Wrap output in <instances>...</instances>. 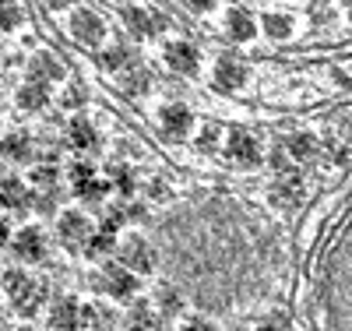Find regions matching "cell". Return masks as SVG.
<instances>
[{"label":"cell","mask_w":352,"mask_h":331,"mask_svg":"<svg viewBox=\"0 0 352 331\" xmlns=\"http://www.w3.org/2000/svg\"><path fill=\"white\" fill-rule=\"evenodd\" d=\"M18 106H21V109H28V113L43 109V106H46V88H43V81H36V85H25L21 92H18Z\"/></svg>","instance_id":"44dd1931"},{"label":"cell","mask_w":352,"mask_h":331,"mask_svg":"<svg viewBox=\"0 0 352 331\" xmlns=\"http://www.w3.org/2000/svg\"><path fill=\"white\" fill-rule=\"evenodd\" d=\"M28 74H32V81H56L64 78V64L53 53H36L32 64H28Z\"/></svg>","instance_id":"7c38bea8"},{"label":"cell","mask_w":352,"mask_h":331,"mask_svg":"<svg viewBox=\"0 0 352 331\" xmlns=\"http://www.w3.org/2000/svg\"><path fill=\"white\" fill-rule=\"evenodd\" d=\"M226 156L236 162V166H247V169H254L257 162H261V145H257V138L254 134H247V131H232L229 134V148H226Z\"/></svg>","instance_id":"3957f363"},{"label":"cell","mask_w":352,"mask_h":331,"mask_svg":"<svg viewBox=\"0 0 352 331\" xmlns=\"http://www.w3.org/2000/svg\"><path fill=\"white\" fill-rule=\"evenodd\" d=\"M102 286L109 296H120L127 299L134 292V275L127 272V264H106V275H102Z\"/></svg>","instance_id":"9c48e42d"},{"label":"cell","mask_w":352,"mask_h":331,"mask_svg":"<svg viewBox=\"0 0 352 331\" xmlns=\"http://www.w3.org/2000/svg\"><path fill=\"white\" fill-rule=\"evenodd\" d=\"M28 148H32L28 134H8L4 141H0V156H4V159H14V162H21V159H28Z\"/></svg>","instance_id":"ffe728a7"},{"label":"cell","mask_w":352,"mask_h":331,"mask_svg":"<svg viewBox=\"0 0 352 331\" xmlns=\"http://www.w3.org/2000/svg\"><path fill=\"white\" fill-rule=\"evenodd\" d=\"M71 180H74V191H78V197H85V201H99V197L109 191V184L96 180V173H92V166H88V162H74Z\"/></svg>","instance_id":"5b68a950"},{"label":"cell","mask_w":352,"mask_h":331,"mask_svg":"<svg viewBox=\"0 0 352 331\" xmlns=\"http://www.w3.org/2000/svg\"><path fill=\"white\" fill-rule=\"evenodd\" d=\"M36 208L50 215V212H53V197H39V201H36Z\"/></svg>","instance_id":"e575fe53"},{"label":"cell","mask_w":352,"mask_h":331,"mask_svg":"<svg viewBox=\"0 0 352 331\" xmlns=\"http://www.w3.org/2000/svg\"><path fill=\"white\" fill-rule=\"evenodd\" d=\"M67 141L85 152V148H96L99 145V134H96V127L88 124V120H74V124L67 127Z\"/></svg>","instance_id":"2e32d148"},{"label":"cell","mask_w":352,"mask_h":331,"mask_svg":"<svg viewBox=\"0 0 352 331\" xmlns=\"http://www.w3.org/2000/svg\"><path fill=\"white\" fill-rule=\"evenodd\" d=\"M120 261H124L127 268H134V272H152V268H155V250L144 244L141 236H134V239H127V244H124Z\"/></svg>","instance_id":"8992f818"},{"label":"cell","mask_w":352,"mask_h":331,"mask_svg":"<svg viewBox=\"0 0 352 331\" xmlns=\"http://www.w3.org/2000/svg\"><path fill=\"white\" fill-rule=\"evenodd\" d=\"M349 21H352V4H349Z\"/></svg>","instance_id":"f35d334b"},{"label":"cell","mask_w":352,"mask_h":331,"mask_svg":"<svg viewBox=\"0 0 352 331\" xmlns=\"http://www.w3.org/2000/svg\"><path fill=\"white\" fill-rule=\"evenodd\" d=\"M21 25V8L14 0H0V32H11Z\"/></svg>","instance_id":"d4e9b609"},{"label":"cell","mask_w":352,"mask_h":331,"mask_svg":"<svg viewBox=\"0 0 352 331\" xmlns=\"http://www.w3.org/2000/svg\"><path fill=\"white\" fill-rule=\"evenodd\" d=\"M50 4H53V8H64V4H67V0H50Z\"/></svg>","instance_id":"74e56055"},{"label":"cell","mask_w":352,"mask_h":331,"mask_svg":"<svg viewBox=\"0 0 352 331\" xmlns=\"http://www.w3.org/2000/svg\"><path fill=\"white\" fill-rule=\"evenodd\" d=\"M113 317L102 310V307H96V303H88V307H81L78 310V328H106Z\"/></svg>","instance_id":"603a6c76"},{"label":"cell","mask_w":352,"mask_h":331,"mask_svg":"<svg viewBox=\"0 0 352 331\" xmlns=\"http://www.w3.org/2000/svg\"><path fill=\"white\" fill-rule=\"evenodd\" d=\"M14 250L21 261H39L46 254V244H43V233L39 229H21L18 239H14Z\"/></svg>","instance_id":"4fadbf2b"},{"label":"cell","mask_w":352,"mask_h":331,"mask_svg":"<svg viewBox=\"0 0 352 331\" xmlns=\"http://www.w3.org/2000/svg\"><path fill=\"white\" fill-rule=\"evenodd\" d=\"M71 36H74L78 43H85V46H99L102 36H106V25H102L92 11H74V18H71Z\"/></svg>","instance_id":"277c9868"},{"label":"cell","mask_w":352,"mask_h":331,"mask_svg":"<svg viewBox=\"0 0 352 331\" xmlns=\"http://www.w3.org/2000/svg\"><path fill=\"white\" fill-rule=\"evenodd\" d=\"M215 145H219V127H215V124H208V127L201 131V138H197V148H201V152H212Z\"/></svg>","instance_id":"4dcf8cb0"},{"label":"cell","mask_w":352,"mask_h":331,"mask_svg":"<svg viewBox=\"0 0 352 331\" xmlns=\"http://www.w3.org/2000/svg\"><path fill=\"white\" fill-rule=\"evenodd\" d=\"M124 21H127V28H131L138 39H152V36L162 32V21L152 18L144 8H127V11H124Z\"/></svg>","instance_id":"ba28073f"},{"label":"cell","mask_w":352,"mask_h":331,"mask_svg":"<svg viewBox=\"0 0 352 331\" xmlns=\"http://www.w3.org/2000/svg\"><path fill=\"white\" fill-rule=\"evenodd\" d=\"M81 103H85V88H78V85H74V88H67L64 106H67V109H74V106H81Z\"/></svg>","instance_id":"d6a6232c"},{"label":"cell","mask_w":352,"mask_h":331,"mask_svg":"<svg viewBox=\"0 0 352 331\" xmlns=\"http://www.w3.org/2000/svg\"><path fill=\"white\" fill-rule=\"evenodd\" d=\"M159 307H162L166 314H180V310H184V299H180V292H176L173 286H162V289H159Z\"/></svg>","instance_id":"83f0119b"},{"label":"cell","mask_w":352,"mask_h":331,"mask_svg":"<svg viewBox=\"0 0 352 331\" xmlns=\"http://www.w3.org/2000/svg\"><path fill=\"white\" fill-rule=\"evenodd\" d=\"M0 321H4V317H0Z\"/></svg>","instance_id":"ab89813d"},{"label":"cell","mask_w":352,"mask_h":331,"mask_svg":"<svg viewBox=\"0 0 352 331\" xmlns=\"http://www.w3.org/2000/svg\"><path fill=\"white\" fill-rule=\"evenodd\" d=\"M50 328H78V303L74 299H60L50 310Z\"/></svg>","instance_id":"ac0fdd59"},{"label":"cell","mask_w":352,"mask_h":331,"mask_svg":"<svg viewBox=\"0 0 352 331\" xmlns=\"http://www.w3.org/2000/svg\"><path fill=\"white\" fill-rule=\"evenodd\" d=\"M109 250H113V229L102 226V233L88 236V244H85V254H88V257H102V254H109Z\"/></svg>","instance_id":"cb8c5ba5"},{"label":"cell","mask_w":352,"mask_h":331,"mask_svg":"<svg viewBox=\"0 0 352 331\" xmlns=\"http://www.w3.org/2000/svg\"><path fill=\"white\" fill-rule=\"evenodd\" d=\"M113 176H116V187H120L124 194H134V176H131V169H127V166H116V169H113Z\"/></svg>","instance_id":"1f68e13d"},{"label":"cell","mask_w":352,"mask_h":331,"mask_svg":"<svg viewBox=\"0 0 352 331\" xmlns=\"http://www.w3.org/2000/svg\"><path fill=\"white\" fill-rule=\"evenodd\" d=\"M4 286L11 289L14 310H18L21 317H32V314L43 307V299H46V286H43V282H32L25 272H8V275H4Z\"/></svg>","instance_id":"6da1fadb"},{"label":"cell","mask_w":352,"mask_h":331,"mask_svg":"<svg viewBox=\"0 0 352 331\" xmlns=\"http://www.w3.org/2000/svg\"><path fill=\"white\" fill-rule=\"evenodd\" d=\"M254 32H257V25H254V18H250L243 8L229 11V36H232V39H236V43H250Z\"/></svg>","instance_id":"9a60e30c"},{"label":"cell","mask_w":352,"mask_h":331,"mask_svg":"<svg viewBox=\"0 0 352 331\" xmlns=\"http://www.w3.org/2000/svg\"><path fill=\"white\" fill-rule=\"evenodd\" d=\"M4 239H8V222L0 219V244H4Z\"/></svg>","instance_id":"8d00e7d4"},{"label":"cell","mask_w":352,"mask_h":331,"mask_svg":"<svg viewBox=\"0 0 352 331\" xmlns=\"http://www.w3.org/2000/svg\"><path fill=\"white\" fill-rule=\"evenodd\" d=\"M152 197H166V187H159V180L152 184Z\"/></svg>","instance_id":"d590c367"},{"label":"cell","mask_w":352,"mask_h":331,"mask_svg":"<svg viewBox=\"0 0 352 331\" xmlns=\"http://www.w3.org/2000/svg\"><path fill=\"white\" fill-rule=\"evenodd\" d=\"M131 324H138V328H155V317H152V310L144 307V303H134V310H131Z\"/></svg>","instance_id":"f546056e"},{"label":"cell","mask_w":352,"mask_h":331,"mask_svg":"<svg viewBox=\"0 0 352 331\" xmlns=\"http://www.w3.org/2000/svg\"><path fill=\"white\" fill-rule=\"evenodd\" d=\"M32 184L43 187V191L53 187V184H56V169H53V166H39V169H32Z\"/></svg>","instance_id":"f1b7e54d"},{"label":"cell","mask_w":352,"mask_h":331,"mask_svg":"<svg viewBox=\"0 0 352 331\" xmlns=\"http://www.w3.org/2000/svg\"><path fill=\"white\" fill-rule=\"evenodd\" d=\"M131 74H127V81H124V88L131 96H144L148 92V71H141V67H127Z\"/></svg>","instance_id":"484cf974"},{"label":"cell","mask_w":352,"mask_h":331,"mask_svg":"<svg viewBox=\"0 0 352 331\" xmlns=\"http://www.w3.org/2000/svg\"><path fill=\"white\" fill-rule=\"evenodd\" d=\"M0 204H8V208H25L28 204V191L21 187V180L8 176L4 184H0Z\"/></svg>","instance_id":"d6986e66"},{"label":"cell","mask_w":352,"mask_h":331,"mask_svg":"<svg viewBox=\"0 0 352 331\" xmlns=\"http://www.w3.org/2000/svg\"><path fill=\"white\" fill-rule=\"evenodd\" d=\"M60 239H67V244L88 239V219L81 212H64L60 215Z\"/></svg>","instance_id":"5bb4252c"},{"label":"cell","mask_w":352,"mask_h":331,"mask_svg":"<svg viewBox=\"0 0 352 331\" xmlns=\"http://www.w3.org/2000/svg\"><path fill=\"white\" fill-rule=\"evenodd\" d=\"M264 32L272 39H289L292 36V18L289 14H264Z\"/></svg>","instance_id":"7402d4cb"},{"label":"cell","mask_w":352,"mask_h":331,"mask_svg":"<svg viewBox=\"0 0 352 331\" xmlns=\"http://www.w3.org/2000/svg\"><path fill=\"white\" fill-rule=\"evenodd\" d=\"M243 81H247L243 64H236V60H229V56L215 64V88H219V92H236Z\"/></svg>","instance_id":"30bf717a"},{"label":"cell","mask_w":352,"mask_h":331,"mask_svg":"<svg viewBox=\"0 0 352 331\" xmlns=\"http://www.w3.org/2000/svg\"><path fill=\"white\" fill-rule=\"evenodd\" d=\"M197 60H201V53L190 43H169L166 46V64L173 71H180V74H194L197 71Z\"/></svg>","instance_id":"52a82bcc"},{"label":"cell","mask_w":352,"mask_h":331,"mask_svg":"<svg viewBox=\"0 0 352 331\" xmlns=\"http://www.w3.org/2000/svg\"><path fill=\"white\" fill-rule=\"evenodd\" d=\"M303 197H307V184L296 173H285L278 184L272 187V204L278 208V212H292V208H300Z\"/></svg>","instance_id":"7a4b0ae2"},{"label":"cell","mask_w":352,"mask_h":331,"mask_svg":"<svg viewBox=\"0 0 352 331\" xmlns=\"http://www.w3.org/2000/svg\"><path fill=\"white\" fill-rule=\"evenodd\" d=\"M162 127H166V134H173V138H184L187 127H190V109H187L184 103L162 106Z\"/></svg>","instance_id":"8fae6325"},{"label":"cell","mask_w":352,"mask_h":331,"mask_svg":"<svg viewBox=\"0 0 352 331\" xmlns=\"http://www.w3.org/2000/svg\"><path fill=\"white\" fill-rule=\"evenodd\" d=\"M187 4H190V11H212L219 0H187Z\"/></svg>","instance_id":"836d02e7"},{"label":"cell","mask_w":352,"mask_h":331,"mask_svg":"<svg viewBox=\"0 0 352 331\" xmlns=\"http://www.w3.org/2000/svg\"><path fill=\"white\" fill-rule=\"evenodd\" d=\"M285 152L296 159V162H307V159L317 156V138L314 134H292L289 145H285Z\"/></svg>","instance_id":"e0dca14e"},{"label":"cell","mask_w":352,"mask_h":331,"mask_svg":"<svg viewBox=\"0 0 352 331\" xmlns=\"http://www.w3.org/2000/svg\"><path fill=\"white\" fill-rule=\"evenodd\" d=\"M127 60H131L127 46H109V50L102 53V67H106V71H120Z\"/></svg>","instance_id":"4316f807"}]
</instances>
